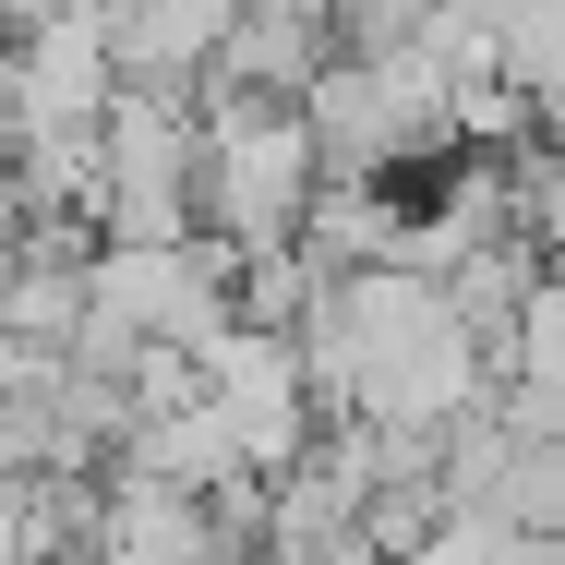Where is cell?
Returning a JSON list of instances; mask_svg holds the SVG:
<instances>
[{
	"label": "cell",
	"mask_w": 565,
	"mask_h": 565,
	"mask_svg": "<svg viewBox=\"0 0 565 565\" xmlns=\"http://www.w3.org/2000/svg\"><path fill=\"white\" fill-rule=\"evenodd\" d=\"M338 61V0H241L217 73L205 85H253V97H313V73Z\"/></svg>",
	"instance_id": "obj_4"
},
{
	"label": "cell",
	"mask_w": 565,
	"mask_h": 565,
	"mask_svg": "<svg viewBox=\"0 0 565 565\" xmlns=\"http://www.w3.org/2000/svg\"><path fill=\"white\" fill-rule=\"evenodd\" d=\"M205 169H193V228H217L241 253H289L326 193V145L301 97H253V85H205Z\"/></svg>",
	"instance_id": "obj_1"
},
{
	"label": "cell",
	"mask_w": 565,
	"mask_h": 565,
	"mask_svg": "<svg viewBox=\"0 0 565 565\" xmlns=\"http://www.w3.org/2000/svg\"><path fill=\"white\" fill-rule=\"evenodd\" d=\"M97 145H109V241H181L193 169H205V109L181 85H120Z\"/></svg>",
	"instance_id": "obj_2"
},
{
	"label": "cell",
	"mask_w": 565,
	"mask_h": 565,
	"mask_svg": "<svg viewBox=\"0 0 565 565\" xmlns=\"http://www.w3.org/2000/svg\"><path fill=\"white\" fill-rule=\"evenodd\" d=\"M505 373H518V385H542V397L565 409V265L542 277V289H530V313H518V349H505ZM505 373H493V385H505Z\"/></svg>",
	"instance_id": "obj_5"
},
{
	"label": "cell",
	"mask_w": 565,
	"mask_h": 565,
	"mask_svg": "<svg viewBox=\"0 0 565 565\" xmlns=\"http://www.w3.org/2000/svg\"><path fill=\"white\" fill-rule=\"evenodd\" d=\"M205 397H217V422L241 434V457L277 481V469H301L313 434H326V385H313V361L289 326H228L205 349Z\"/></svg>",
	"instance_id": "obj_3"
},
{
	"label": "cell",
	"mask_w": 565,
	"mask_h": 565,
	"mask_svg": "<svg viewBox=\"0 0 565 565\" xmlns=\"http://www.w3.org/2000/svg\"><path fill=\"white\" fill-rule=\"evenodd\" d=\"M422 24H434V0H338V49H361V61L409 49Z\"/></svg>",
	"instance_id": "obj_6"
}]
</instances>
